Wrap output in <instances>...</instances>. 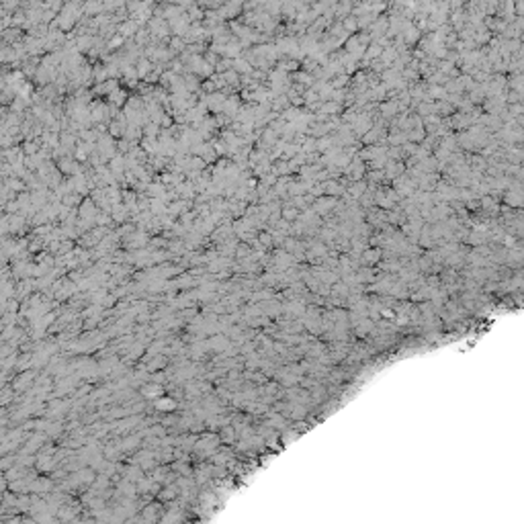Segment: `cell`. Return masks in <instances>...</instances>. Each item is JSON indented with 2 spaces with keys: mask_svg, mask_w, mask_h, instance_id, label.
<instances>
[{
  "mask_svg": "<svg viewBox=\"0 0 524 524\" xmlns=\"http://www.w3.org/2000/svg\"><path fill=\"white\" fill-rule=\"evenodd\" d=\"M19 7V0H5V11H15Z\"/></svg>",
  "mask_w": 524,
  "mask_h": 524,
  "instance_id": "6da1fadb",
  "label": "cell"
}]
</instances>
